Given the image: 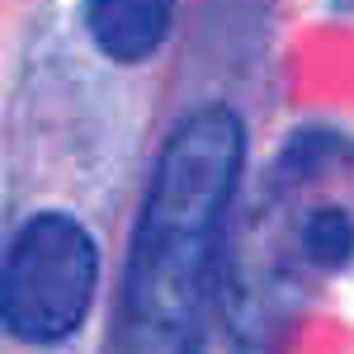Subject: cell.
Segmentation results:
<instances>
[{
  "instance_id": "obj_1",
  "label": "cell",
  "mask_w": 354,
  "mask_h": 354,
  "mask_svg": "<svg viewBox=\"0 0 354 354\" xmlns=\"http://www.w3.org/2000/svg\"><path fill=\"white\" fill-rule=\"evenodd\" d=\"M245 156L241 118L194 109L165 142L128 260V354H203V317Z\"/></svg>"
},
{
  "instance_id": "obj_2",
  "label": "cell",
  "mask_w": 354,
  "mask_h": 354,
  "mask_svg": "<svg viewBox=\"0 0 354 354\" xmlns=\"http://www.w3.org/2000/svg\"><path fill=\"white\" fill-rule=\"evenodd\" d=\"M100 245L71 213H33L0 260V322L28 345H57L85 322Z\"/></svg>"
},
{
  "instance_id": "obj_3",
  "label": "cell",
  "mask_w": 354,
  "mask_h": 354,
  "mask_svg": "<svg viewBox=\"0 0 354 354\" xmlns=\"http://www.w3.org/2000/svg\"><path fill=\"white\" fill-rule=\"evenodd\" d=\"M175 24V0H85V28L95 38V48L137 66L165 43V33Z\"/></svg>"
},
{
  "instance_id": "obj_4",
  "label": "cell",
  "mask_w": 354,
  "mask_h": 354,
  "mask_svg": "<svg viewBox=\"0 0 354 354\" xmlns=\"http://www.w3.org/2000/svg\"><path fill=\"white\" fill-rule=\"evenodd\" d=\"M302 250L317 265H345L354 250V222L340 208H317L302 222Z\"/></svg>"
}]
</instances>
